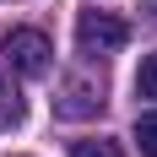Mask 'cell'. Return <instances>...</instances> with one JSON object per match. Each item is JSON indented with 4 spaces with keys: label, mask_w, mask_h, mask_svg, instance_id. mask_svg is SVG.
Here are the masks:
<instances>
[{
    "label": "cell",
    "mask_w": 157,
    "mask_h": 157,
    "mask_svg": "<svg viewBox=\"0 0 157 157\" xmlns=\"http://www.w3.org/2000/svg\"><path fill=\"white\" fill-rule=\"evenodd\" d=\"M130 38L125 27V16H114V11H81L76 22V49H81V60H109V54H119Z\"/></svg>",
    "instance_id": "6da1fadb"
},
{
    "label": "cell",
    "mask_w": 157,
    "mask_h": 157,
    "mask_svg": "<svg viewBox=\"0 0 157 157\" xmlns=\"http://www.w3.org/2000/svg\"><path fill=\"white\" fill-rule=\"evenodd\" d=\"M0 49H6V65L22 71V76H44V71H49V54H54L38 27H11L6 38H0Z\"/></svg>",
    "instance_id": "7a4b0ae2"
},
{
    "label": "cell",
    "mask_w": 157,
    "mask_h": 157,
    "mask_svg": "<svg viewBox=\"0 0 157 157\" xmlns=\"http://www.w3.org/2000/svg\"><path fill=\"white\" fill-rule=\"evenodd\" d=\"M103 109V81L98 76H65L54 92V114L60 119H92Z\"/></svg>",
    "instance_id": "3957f363"
},
{
    "label": "cell",
    "mask_w": 157,
    "mask_h": 157,
    "mask_svg": "<svg viewBox=\"0 0 157 157\" xmlns=\"http://www.w3.org/2000/svg\"><path fill=\"white\" fill-rule=\"evenodd\" d=\"M22 114H27V103H22V92H16L11 81L0 76V130H16V125H22Z\"/></svg>",
    "instance_id": "277c9868"
},
{
    "label": "cell",
    "mask_w": 157,
    "mask_h": 157,
    "mask_svg": "<svg viewBox=\"0 0 157 157\" xmlns=\"http://www.w3.org/2000/svg\"><path fill=\"white\" fill-rule=\"evenodd\" d=\"M71 157H125V152L109 136H87V141H71Z\"/></svg>",
    "instance_id": "5b68a950"
},
{
    "label": "cell",
    "mask_w": 157,
    "mask_h": 157,
    "mask_svg": "<svg viewBox=\"0 0 157 157\" xmlns=\"http://www.w3.org/2000/svg\"><path fill=\"white\" fill-rule=\"evenodd\" d=\"M136 146H141L146 157H157V114H141V119H136Z\"/></svg>",
    "instance_id": "8992f818"
},
{
    "label": "cell",
    "mask_w": 157,
    "mask_h": 157,
    "mask_svg": "<svg viewBox=\"0 0 157 157\" xmlns=\"http://www.w3.org/2000/svg\"><path fill=\"white\" fill-rule=\"evenodd\" d=\"M136 92H141V98H157V54L141 60V71H136Z\"/></svg>",
    "instance_id": "52a82bcc"
},
{
    "label": "cell",
    "mask_w": 157,
    "mask_h": 157,
    "mask_svg": "<svg viewBox=\"0 0 157 157\" xmlns=\"http://www.w3.org/2000/svg\"><path fill=\"white\" fill-rule=\"evenodd\" d=\"M146 11H152V16H157V0H146Z\"/></svg>",
    "instance_id": "ba28073f"
}]
</instances>
